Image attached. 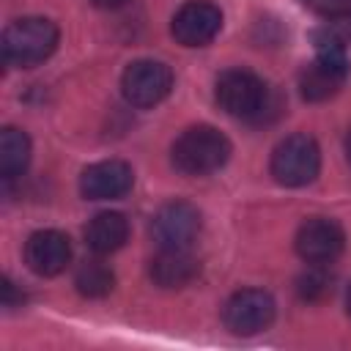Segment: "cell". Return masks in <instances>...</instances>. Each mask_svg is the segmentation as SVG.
Listing matches in <instances>:
<instances>
[{"label": "cell", "instance_id": "1", "mask_svg": "<svg viewBox=\"0 0 351 351\" xmlns=\"http://www.w3.org/2000/svg\"><path fill=\"white\" fill-rule=\"evenodd\" d=\"M228 159L230 140L208 123L184 129L170 148V162L181 176H211L225 167Z\"/></svg>", "mask_w": 351, "mask_h": 351}, {"label": "cell", "instance_id": "2", "mask_svg": "<svg viewBox=\"0 0 351 351\" xmlns=\"http://www.w3.org/2000/svg\"><path fill=\"white\" fill-rule=\"evenodd\" d=\"M58 25L47 16H22L3 30V60L16 69H33L58 49Z\"/></svg>", "mask_w": 351, "mask_h": 351}, {"label": "cell", "instance_id": "3", "mask_svg": "<svg viewBox=\"0 0 351 351\" xmlns=\"http://www.w3.org/2000/svg\"><path fill=\"white\" fill-rule=\"evenodd\" d=\"M217 104L241 121L261 123L271 110L274 99L269 85L250 69H228L217 77Z\"/></svg>", "mask_w": 351, "mask_h": 351}, {"label": "cell", "instance_id": "4", "mask_svg": "<svg viewBox=\"0 0 351 351\" xmlns=\"http://www.w3.org/2000/svg\"><path fill=\"white\" fill-rule=\"evenodd\" d=\"M269 170L282 186H307L321 170V148L310 134H288L271 151Z\"/></svg>", "mask_w": 351, "mask_h": 351}, {"label": "cell", "instance_id": "5", "mask_svg": "<svg viewBox=\"0 0 351 351\" xmlns=\"http://www.w3.org/2000/svg\"><path fill=\"white\" fill-rule=\"evenodd\" d=\"M173 90V71L162 60H132L121 74V93L132 107H154Z\"/></svg>", "mask_w": 351, "mask_h": 351}, {"label": "cell", "instance_id": "6", "mask_svg": "<svg viewBox=\"0 0 351 351\" xmlns=\"http://www.w3.org/2000/svg\"><path fill=\"white\" fill-rule=\"evenodd\" d=\"M203 228V217L197 206L186 200L165 203L151 219V236L159 250H189Z\"/></svg>", "mask_w": 351, "mask_h": 351}, {"label": "cell", "instance_id": "7", "mask_svg": "<svg viewBox=\"0 0 351 351\" xmlns=\"http://www.w3.org/2000/svg\"><path fill=\"white\" fill-rule=\"evenodd\" d=\"M274 299L269 291L261 288H241L236 291L225 307H222V321L233 335H258L271 326L274 321Z\"/></svg>", "mask_w": 351, "mask_h": 351}, {"label": "cell", "instance_id": "8", "mask_svg": "<svg viewBox=\"0 0 351 351\" xmlns=\"http://www.w3.org/2000/svg\"><path fill=\"white\" fill-rule=\"evenodd\" d=\"M296 252L304 263L326 266L340 258L346 247V233L337 219L332 217H310L296 230Z\"/></svg>", "mask_w": 351, "mask_h": 351}, {"label": "cell", "instance_id": "9", "mask_svg": "<svg viewBox=\"0 0 351 351\" xmlns=\"http://www.w3.org/2000/svg\"><path fill=\"white\" fill-rule=\"evenodd\" d=\"M348 77V60L346 52L321 49L315 60H310L299 74V90L307 101H326L332 99Z\"/></svg>", "mask_w": 351, "mask_h": 351}, {"label": "cell", "instance_id": "10", "mask_svg": "<svg viewBox=\"0 0 351 351\" xmlns=\"http://www.w3.org/2000/svg\"><path fill=\"white\" fill-rule=\"evenodd\" d=\"M222 30V11L206 0L184 3L170 22V33L181 47H206Z\"/></svg>", "mask_w": 351, "mask_h": 351}, {"label": "cell", "instance_id": "11", "mask_svg": "<svg viewBox=\"0 0 351 351\" xmlns=\"http://www.w3.org/2000/svg\"><path fill=\"white\" fill-rule=\"evenodd\" d=\"M134 184V170L123 159L93 162L80 176V192L85 200H118Z\"/></svg>", "mask_w": 351, "mask_h": 351}, {"label": "cell", "instance_id": "12", "mask_svg": "<svg viewBox=\"0 0 351 351\" xmlns=\"http://www.w3.org/2000/svg\"><path fill=\"white\" fill-rule=\"evenodd\" d=\"M71 261V241L60 230H36L25 241V263L38 277H55L60 274Z\"/></svg>", "mask_w": 351, "mask_h": 351}, {"label": "cell", "instance_id": "13", "mask_svg": "<svg viewBox=\"0 0 351 351\" xmlns=\"http://www.w3.org/2000/svg\"><path fill=\"white\" fill-rule=\"evenodd\" d=\"M148 271L159 288H184L192 280H197L200 261L189 250H159Z\"/></svg>", "mask_w": 351, "mask_h": 351}, {"label": "cell", "instance_id": "14", "mask_svg": "<svg viewBox=\"0 0 351 351\" xmlns=\"http://www.w3.org/2000/svg\"><path fill=\"white\" fill-rule=\"evenodd\" d=\"M129 239V219L121 211H101L85 225V244L96 255L121 250Z\"/></svg>", "mask_w": 351, "mask_h": 351}, {"label": "cell", "instance_id": "15", "mask_svg": "<svg viewBox=\"0 0 351 351\" xmlns=\"http://www.w3.org/2000/svg\"><path fill=\"white\" fill-rule=\"evenodd\" d=\"M30 137L16 126H5L0 132V176L5 181L19 178L30 165Z\"/></svg>", "mask_w": 351, "mask_h": 351}, {"label": "cell", "instance_id": "16", "mask_svg": "<svg viewBox=\"0 0 351 351\" xmlns=\"http://www.w3.org/2000/svg\"><path fill=\"white\" fill-rule=\"evenodd\" d=\"M74 285H77V291H80L82 296H88V299H101V296H107V293L115 288V274H112V269H110L107 263H101V261H85V263L77 269V274H74Z\"/></svg>", "mask_w": 351, "mask_h": 351}, {"label": "cell", "instance_id": "17", "mask_svg": "<svg viewBox=\"0 0 351 351\" xmlns=\"http://www.w3.org/2000/svg\"><path fill=\"white\" fill-rule=\"evenodd\" d=\"M332 288H335V277L329 274L326 266H318V263H310V269H307V271L299 277V282H296L299 296L307 299V302H321V299H326V296L332 293Z\"/></svg>", "mask_w": 351, "mask_h": 351}, {"label": "cell", "instance_id": "18", "mask_svg": "<svg viewBox=\"0 0 351 351\" xmlns=\"http://www.w3.org/2000/svg\"><path fill=\"white\" fill-rule=\"evenodd\" d=\"M304 5L326 19H348L351 16V0H304Z\"/></svg>", "mask_w": 351, "mask_h": 351}, {"label": "cell", "instance_id": "19", "mask_svg": "<svg viewBox=\"0 0 351 351\" xmlns=\"http://www.w3.org/2000/svg\"><path fill=\"white\" fill-rule=\"evenodd\" d=\"M96 8H104V11H118V8H123V5H129L132 0H90Z\"/></svg>", "mask_w": 351, "mask_h": 351}, {"label": "cell", "instance_id": "20", "mask_svg": "<svg viewBox=\"0 0 351 351\" xmlns=\"http://www.w3.org/2000/svg\"><path fill=\"white\" fill-rule=\"evenodd\" d=\"M346 156H348V162H351V129H348V134H346Z\"/></svg>", "mask_w": 351, "mask_h": 351}, {"label": "cell", "instance_id": "21", "mask_svg": "<svg viewBox=\"0 0 351 351\" xmlns=\"http://www.w3.org/2000/svg\"><path fill=\"white\" fill-rule=\"evenodd\" d=\"M346 307H348V315H351V288H348V296H346Z\"/></svg>", "mask_w": 351, "mask_h": 351}]
</instances>
